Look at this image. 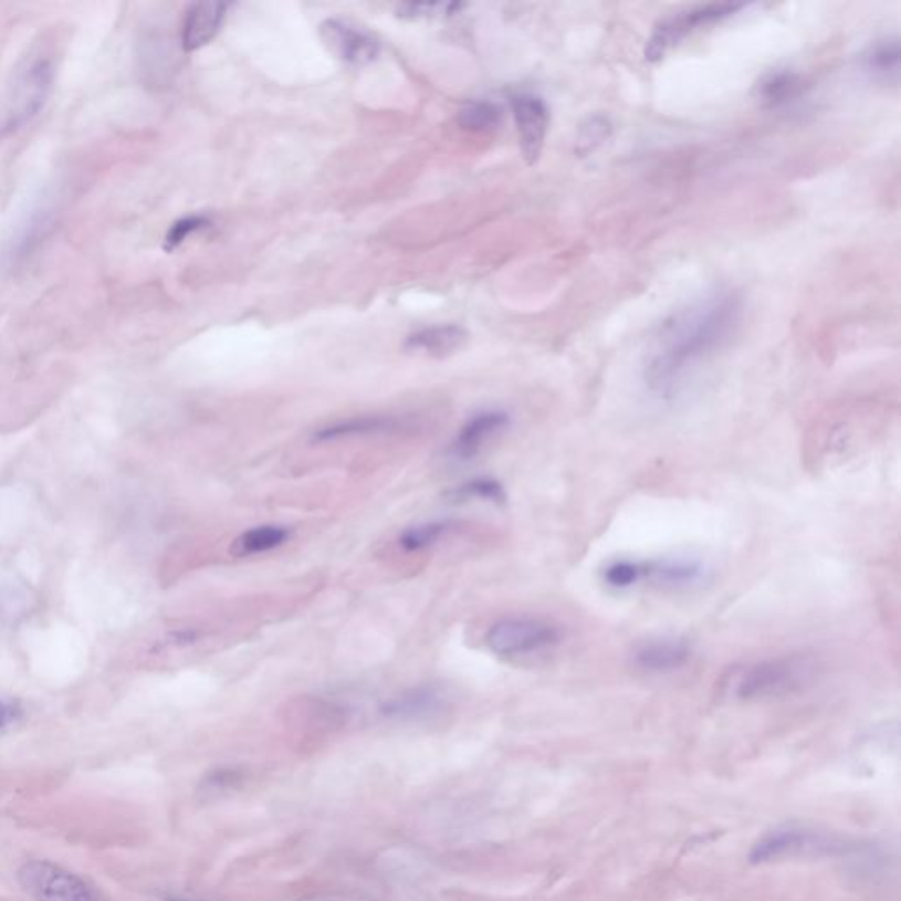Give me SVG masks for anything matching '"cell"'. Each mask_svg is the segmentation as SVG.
<instances>
[{
	"mask_svg": "<svg viewBox=\"0 0 901 901\" xmlns=\"http://www.w3.org/2000/svg\"><path fill=\"white\" fill-rule=\"evenodd\" d=\"M226 2H198L187 9L184 25H181V46L186 52H196L207 46L220 31L224 22Z\"/></svg>",
	"mask_w": 901,
	"mask_h": 901,
	"instance_id": "cell-11",
	"label": "cell"
},
{
	"mask_svg": "<svg viewBox=\"0 0 901 901\" xmlns=\"http://www.w3.org/2000/svg\"><path fill=\"white\" fill-rule=\"evenodd\" d=\"M168 901H199V900H187V898H168Z\"/></svg>",
	"mask_w": 901,
	"mask_h": 901,
	"instance_id": "cell-28",
	"label": "cell"
},
{
	"mask_svg": "<svg viewBox=\"0 0 901 901\" xmlns=\"http://www.w3.org/2000/svg\"><path fill=\"white\" fill-rule=\"evenodd\" d=\"M55 67L50 56L35 55L27 59L14 74V82L6 99L0 130L18 133L31 126L43 112L48 97L52 94Z\"/></svg>",
	"mask_w": 901,
	"mask_h": 901,
	"instance_id": "cell-3",
	"label": "cell"
},
{
	"mask_svg": "<svg viewBox=\"0 0 901 901\" xmlns=\"http://www.w3.org/2000/svg\"><path fill=\"white\" fill-rule=\"evenodd\" d=\"M609 133H611V124L608 118L600 117V115L588 118L579 129L576 151L582 156H587L590 151L596 150L604 139L608 138Z\"/></svg>",
	"mask_w": 901,
	"mask_h": 901,
	"instance_id": "cell-24",
	"label": "cell"
},
{
	"mask_svg": "<svg viewBox=\"0 0 901 901\" xmlns=\"http://www.w3.org/2000/svg\"><path fill=\"white\" fill-rule=\"evenodd\" d=\"M742 8L743 4L722 2V4L699 6V8L689 9L685 13L666 18L656 27V31L648 40L647 48H645L647 61H660L674 44L685 40L687 35L692 34L699 27L721 22L724 18L733 17Z\"/></svg>",
	"mask_w": 901,
	"mask_h": 901,
	"instance_id": "cell-6",
	"label": "cell"
},
{
	"mask_svg": "<svg viewBox=\"0 0 901 901\" xmlns=\"http://www.w3.org/2000/svg\"><path fill=\"white\" fill-rule=\"evenodd\" d=\"M453 522H433L427 525L415 526L409 531L404 532L398 539L400 548L406 552H421V549L430 548L440 537H444L448 532L453 531Z\"/></svg>",
	"mask_w": 901,
	"mask_h": 901,
	"instance_id": "cell-20",
	"label": "cell"
},
{
	"mask_svg": "<svg viewBox=\"0 0 901 901\" xmlns=\"http://www.w3.org/2000/svg\"><path fill=\"white\" fill-rule=\"evenodd\" d=\"M803 91V82L798 74L789 73V71H778L772 73L761 82L759 97L764 104H768L772 108L785 106L790 101L796 99Z\"/></svg>",
	"mask_w": 901,
	"mask_h": 901,
	"instance_id": "cell-17",
	"label": "cell"
},
{
	"mask_svg": "<svg viewBox=\"0 0 901 901\" xmlns=\"http://www.w3.org/2000/svg\"><path fill=\"white\" fill-rule=\"evenodd\" d=\"M742 319V300L731 291L706 294L662 324L645 362L648 389L677 397L689 377L733 337Z\"/></svg>",
	"mask_w": 901,
	"mask_h": 901,
	"instance_id": "cell-1",
	"label": "cell"
},
{
	"mask_svg": "<svg viewBox=\"0 0 901 901\" xmlns=\"http://www.w3.org/2000/svg\"><path fill=\"white\" fill-rule=\"evenodd\" d=\"M865 65L876 78L898 82L900 74V43L898 40L879 41L865 56Z\"/></svg>",
	"mask_w": 901,
	"mask_h": 901,
	"instance_id": "cell-18",
	"label": "cell"
},
{
	"mask_svg": "<svg viewBox=\"0 0 901 901\" xmlns=\"http://www.w3.org/2000/svg\"><path fill=\"white\" fill-rule=\"evenodd\" d=\"M690 653L689 643L682 639H651L636 648L632 664L648 674L673 673L689 662Z\"/></svg>",
	"mask_w": 901,
	"mask_h": 901,
	"instance_id": "cell-10",
	"label": "cell"
},
{
	"mask_svg": "<svg viewBox=\"0 0 901 901\" xmlns=\"http://www.w3.org/2000/svg\"><path fill=\"white\" fill-rule=\"evenodd\" d=\"M401 421L395 416H362V418L345 419L329 427L315 431L314 440L329 442V440L344 439V437L371 436V433H386V431L400 430Z\"/></svg>",
	"mask_w": 901,
	"mask_h": 901,
	"instance_id": "cell-14",
	"label": "cell"
},
{
	"mask_svg": "<svg viewBox=\"0 0 901 901\" xmlns=\"http://www.w3.org/2000/svg\"><path fill=\"white\" fill-rule=\"evenodd\" d=\"M210 226V220L207 217L192 216L186 219L178 220L172 224L166 237V251H175L181 243L186 242L190 234L198 233L201 229H207Z\"/></svg>",
	"mask_w": 901,
	"mask_h": 901,
	"instance_id": "cell-25",
	"label": "cell"
},
{
	"mask_svg": "<svg viewBox=\"0 0 901 901\" xmlns=\"http://www.w3.org/2000/svg\"><path fill=\"white\" fill-rule=\"evenodd\" d=\"M446 695L439 685H419L389 699L383 713L391 719H419L444 706Z\"/></svg>",
	"mask_w": 901,
	"mask_h": 901,
	"instance_id": "cell-12",
	"label": "cell"
},
{
	"mask_svg": "<svg viewBox=\"0 0 901 901\" xmlns=\"http://www.w3.org/2000/svg\"><path fill=\"white\" fill-rule=\"evenodd\" d=\"M444 496L448 502H453V504H462V502L472 501V499H481V501L493 502V504H504L505 502L504 488L499 481L490 478L472 479L469 483L451 488L444 493Z\"/></svg>",
	"mask_w": 901,
	"mask_h": 901,
	"instance_id": "cell-19",
	"label": "cell"
},
{
	"mask_svg": "<svg viewBox=\"0 0 901 901\" xmlns=\"http://www.w3.org/2000/svg\"><path fill=\"white\" fill-rule=\"evenodd\" d=\"M817 677V662L810 656L772 657L740 669L734 674V694L740 699L780 698L803 689Z\"/></svg>",
	"mask_w": 901,
	"mask_h": 901,
	"instance_id": "cell-2",
	"label": "cell"
},
{
	"mask_svg": "<svg viewBox=\"0 0 901 901\" xmlns=\"http://www.w3.org/2000/svg\"><path fill=\"white\" fill-rule=\"evenodd\" d=\"M17 877L35 901H108L88 880L46 859L23 862Z\"/></svg>",
	"mask_w": 901,
	"mask_h": 901,
	"instance_id": "cell-4",
	"label": "cell"
},
{
	"mask_svg": "<svg viewBox=\"0 0 901 901\" xmlns=\"http://www.w3.org/2000/svg\"><path fill=\"white\" fill-rule=\"evenodd\" d=\"M645 578L650 576L653 582L664 587L689 588L703 582V564L685 558H673V560L656 562V564L643 565Z\"/></svg>",
	"mask_w": 901,
	"mask_h": 901,
	"instance_id": "cell-15",
	"label": "cell"
},
{
	"mask_svg": "<svg viewBox=\"0 0 901 901\" xmlns=\"http://www.w3.org/2000/svg\"><path fill=\"white\" fill-rule=\"evenodd\" d=\"M465 329L454 324L448 326H431L421 329L407 338L406 347L409 350H419L428 354L431 358H448L451 354L458 353L465 345Z\"/></svg>",
	"mask_w": 901,
	"mask_h": 901,
	"instance_id": "cell-13",
	"label": "cell"
},
{
	"mask_svg": "<svg viewBox=\"0 0 901 901\" xmlns=\"http://www.w3.org/2000/svg\"><path fill=\"white\" fill-rule=\"evenodd\" d=\"M462 4H404L398 8V17L404 18H427L433 14H454L460 11Z\"/></svg>",
	"mask_w": 901,
	"mask_h": 901,
	"instance_id": "cell-26",
	"label": "cell"
},
{
	"mask_svg": "<svg viewBox=\"0 0 901 901\" xmlns=\"http://www.w3.org/2000/svg\"><path fill=\"white\" fill-rule=\"evenodd\" d=\"M510 427V416L502 410H486L469 419L449 446V454L457 460H472L484 446Z\"/></svg>",
	"mask_w": 901,
	"mask_h": 901,
	"instance_id": "cell-9",
	"label": "cell"
},
{
	"mask_svg": "<svg viewBox=\"0 0 901 901\" xmlns=\"http://www.w3.org/2000/svg\"><path fill=\"white\" fill-rule=\"evenodd\" d=\"M290 539V531L285 526L264 525L255 526L252 531L243 532L233 543L231 552L238 557H249L258 553L272 552Z\"/></svg>",
	"mask_w": 901,
	"mask_h": 901,
	"instance_id": "cell-16",
	"label": "cell"
},
{
	"mask_svg": "<svg viewBox=\"0 0 901 901\" xmlns=\"http://www.w3.org/2000/svg\"><path fill=\"white\" fill-rule=\"evenodd\" d=\"M319 34L329 52L345 64H370L380 52L376 35L344 20H326L321 25Z\"/></svg>",
	"mask_w": 901,
	"mask_h": 901,
	"instance_id": "cell-7",
	"label": "cell"
},
{
	"mask_svg": "<svg viewBox=\"0 0 901 901\" xmlns=\"http://www.w3.org/2000/svg\"><path fill=\"white\" fill-rule=\"evenodd\" d=\"M48 212H50V210H46V208L35 210L31 220L23 226L22 231H20V234H18L17 240L13 242V249H11V258H13L14 261H20V259H25L27 255H31L35 245L40 243L41 238L44 237V231L48 229V224H50V216H48Z\"/></svg>",
	"mask_w": 901,
	"mask_h": 901,
	"instance_id": "cell-21",
	"label": "cell"
},
{
	"mask_svg": "<svg viewBox=\"0 0 901 901\" xmlns=\"http://www.w3.org/2000/svg\"><path fill=\"white\" fill-rule=\"evenodd\" d=\"M604 583L617 590L635 587L645 579L643 564L632 560H615L604 569Z\"/></svg>",
	"mask_w": 901,
	"mask_h": 901,
	"instance_id": "cell-23",
	"label": "cell"
},
{
	"mask_svg": "<svg viewBox=\"0 0 901 901\" xmlns=\"http://www.w3.org/2000/svg\"><path fill=\"white\" fill-rule=\"evenodd\" d=\"M513 115L523 157L528 165H535L539 160L548 134V106L537 95H514Z\"/></svg>",
	"mask_w": 901,
	"mask_h": 901,
	"instance_id": "cell-8",
	"label": "cell"
},
{
	"mask_svg": "<svg viewBox=\"0 0 901 901\" xmlns=\"http://www.w3.org/2000/svg\"><path fill=\"white\" fill-rule=\"evenodd\" d=\"M22 715V710L13 701L0 699V731H6Z\"/></svg>",
	"mask_w": 901,
	"mask_h": 901,
	"instance_id": "cell-27",
	"label": "cell"
},
{
	"mask_svg": "<svg viewBox=\"0 0 901 901\" xmlns=\"http://www.w3.org/2000/svg\"><path fill=\"white\" fill-rule=\"evenodd\" d=\"M484 641L495 656L516 659L557 647L560 643V630L541 618H504L490 627Z\"/></svg>",
	"mask_w": 901,
	"mask_h": 901,
	"instance_id": "cell-5",
	"label": "cell"
},
{
	"mask_svg": "<svg viewBox=\"0 0 901 901\" xmlns=\"http://www.w3.org/2000/svg\"><path fill=\"white\" fill-rule=\"evenodd\" d=\"M501 121V108L496 104L484 103V101L467 104L460 113V124L463 129L478 130V133L496 129Z\"/></svg>",
	"mask_w": 901,
	"mask_h": 901,
	"instance_id": "cell-22",
	"label": "cell"
}]
</instances>
